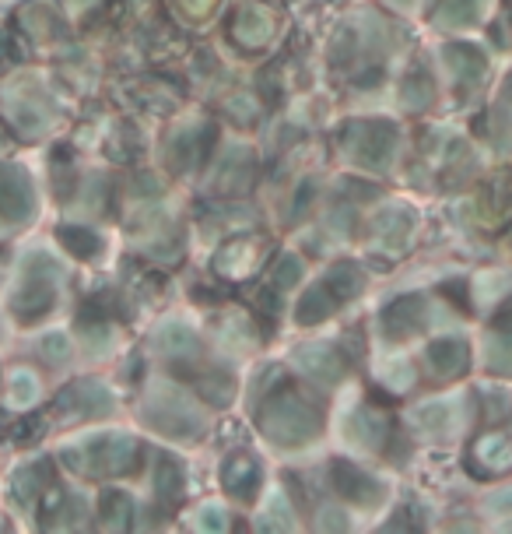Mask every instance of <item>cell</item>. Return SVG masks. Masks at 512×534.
<instances>
[{
  "label": "cell",
  "instance_id": "cell-1",
  "mask_svg": "<svg viewBox=\"0 0 512 534\" xmlns=\"http://www.w3.org/2000/svg\"><path fill=\"white\" fill-rule=\"evenodd\" d=\"M316 426H320V422H316L313 408L302 405L292 390H285V394H281L278 401L264 412V429L271 436H278L281 443L309 440V436L316 433Z\"/></svg>",
  "mask_w": 512,
  "mask_h": 534
},
{
  "label": "cell",
  "instance_id": "cell-2",
  "mask_svg": "<svg viewBox=\"0 0 512 534\" xmlns=\"http://www.w3.org/2000/svg\"><path fill=\"white\" fill-rule=\"evenodd\" d=\"M64 461H78V471H127L134 461V443L130 440H95L85 450H67Z\"/></svg>",
  "mask_w": 512,
  "mask_h": 534
},
{
  "label": "cell",
  "instance_id": "cell-3",
  "mask_svg": "<svg viewBox=\"0 0 512 534\" xmlns=\"http://www.w3.org/2000/svg\"><path fill=\"white\" fill-rule=\"evenodd\" d=\"M0 215L4 218L29 215V183L8 166H0Z\"/></svg>",
  "mask_w": 512,
  "mask_h": 534
},
{
  "label": "cell",
  "instance_id": "cell-4",
  "mask_svg": "<svg viewBox=\"0 0 512 534\" xmlns=\"http://www.w3.org/2000/svg\"><path fill=\"white\" fill-rule=\"evenodd\" d=\"M60 405H64L67 412H71V408H85V415H102L113 401H109V394L99 383H78V387L67 390Z\"/></svg>",
  "mask_w": 512,
  "mask_h": 534
},
{
  "label": "cell",
  "instance_id": "cell-5",
  "mask_svg": "<svg viewBox=\"0 0 512 534\" xmlns=\"http://www.w3.org/2000/svg\"><path fill=\"white\" fill-rule=\"evenodd\" d=\"M256 478H260L256 464L249 461V457H235V461L225 468V475H221V482H225V489L232 492V496H249L253 485H256Z\"/></svg>",
  "mask_w": 512,
  "mask_h": 534
},
{
  "label": "cell",
  "instance_id": "cell-6",
  "mask_svg": "<svg viewBox=\"0 0 512 534\" xmlns=\"http://www.w3.org/2000/svg\"><path fill=\"white\" fill-rule=\"evenodd\" d=\"M53 306V285L46 282V278H29V289L22 292V303H18V310L25 313V317H39L43 310H50Z\"/></svg>",
  "mask_w": 512,
  "mask_h": 534
},
{
  "label": "cell",
  "instance_id": "cell-7",
  "mask_svg": "<svg viewBox=\"0 0 512 534\" xmlns=\"http://www.w3.org/2000/svg\"><path fill=\"white\" fill-rule=\"evenodd\" d=\"M302 369H306L309 376H316V380H330V376H337V359L330 352H320V348H309V352H302Z\"/></svg>",
  "mask_w": 512,
  "mask_h": 534
},
{
  "label": "cell",
  "instance_id": "cell-8",
  "mask_svg": "<svg viewBox=\"0 0 512 534\" xmlns=\"http://www.w3.org/2000/svg\"><path fill=\"white\" fill-rule=\"evenodd\" d=\"M158 345L172 355H193L197 352V341H193V334L186 331V327H165V331L158 334Z\"/></svg>",
  "mask_w": 512,
  "mask_h": 534
},
{
  "label": "cell",
  "instance_id": "cell-9",
  "mask_svg": "<svg viewBox=\"0 0 512 534\" xmlns=\"http://www.w3.org/2000/svg\"><path fill=\"white\" fill-rule=\"evenodd\" d=\"M130 510H134V506H130V499L123 496V492H109V496L102 499V513H106V520L113 527H127Z\"/></svg>",
  "mask_w": 512,
  "mask_h": 534
},
{
  "label": "cell",
  "instance_id": "cell-10",
  "mask_svg": "<svg viewBox=\"0 0 512 534\" xmlns=\"http://www.w3.org/2000/svg\"><path fill=\"white\" fill-rule=\"evenodd\" d=\"M334 303H337V299H327V285H316V289L306 296V303H302L299 320H320Z\"/></svg>",
  "mask_w": 512,
  "mask_h": 534
},
{
  "label": "cell",
  "instance_id": "cell-11",
  "mask_svg": "<svg viewBox=\"0 0 512 534\" xmlns=\"http://www.w3.org/2000/svg\"><path fill=\"white\" fill-rule=\"evenodd\" d=\"M235 32H239L242 43L256 46V43H264V39H267V32H271V22H267L264 15H260V22H249V11H246V15H242V25Z\"/></svg>",
  "mask_w": 512,
  "mask_h": 534
},
{
  "label": "cell",
  "instance_id": "cell-12",
  "mask_svg": "<svg viewBox=\"0 0 512 534\" xmlns=\"http://www.w3.org/2000/svg\"><path fill=\"white\" fill-rule=\"evenodd\" d=\"M64 236H67V239H74L71 250H78V253H95V250H99L95 236H88V232H74V229H67Z\"/></svg>",
  "mask_w": 512,
  "mask_h": 534
},
{
  "label": "cell",
  "instance_id": "cell-13",
  "mask_svg": "<svg viewBox=\"0 0 512 534\" xmlns=\"http://www.w3.org/2000/svg\"><path fill=\"white\" fill-rule=\"evenodd\" d=\"M299 282V260L295 257H285L281 260V278H278V285L281 289H288V285H295Z\"/></svg>",
  "mask_w": 512,
  "mask_h": 534
},
{
  "label": "cell",
  "instance_id": "cell-14",
  "mask_svg": "<svg viewBox=\"0 0 512 534\" xmlns=\"http://www.w3.org/2000/svg\"><path fill=\"white\" fill-rule=\"evenodd\" d=\"M162 492H179V471H176V464H165V471H162Z\"/></svg>",
  "mask_w": 512,
  "mask_h": 534
},
{
  "label": "cell",
  "instance_id": "cell-15",
  "mask_svg": "<svg viewBox=\"0 0 512 534\" xmlns=\"http://www.w3.org/2000/svg\"><path fill=\"white\" fill-rule=\"evenodd\" d=\"M225 524V513L218 510H204V527H221Z\"/></svg>",
  "mask_w": 512,
  "mask_h": 534
},
{
  "label": "cell",
  "instance_id": "cell-16",
  "mask_svg": "<svg viewBox=\"0 0 512 534\" xmlns=\"http://www.w3.org/2000/svg\"><path fill=\"white\" fill-rule=\"evenodd\" d=\"M46 348H50V352H57V359H64L67 341H64V338H50V341H46Z\"/></svg>",
  "mask_w": 512,
  "mask_h": 534
}]
</instances>
